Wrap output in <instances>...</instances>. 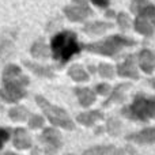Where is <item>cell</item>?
<instances>
[{"label":"cell","instance_id":"cell-1","mask_svg":"<svg viewBox=\"0 0 155 155\" xmlns=\"http://www.w3.org/2000/svg\"><path fill=\"white\" fill-rule=\"evenodd\" d=\"M80 51H82V46L78 42L76 34L71 30H63L57 33L51 41L52 56L60 64V67L70 61Z\"/></svg>","mask_w":155,"mask_h":155},{"label":"cell","instance_id":"cell-2","mask_svg":"<svg viewBox=\"0 0 155 155\" xmlns=\"http://www.w3.org/2000/svg\"><path fill=\"white\" fill-rule=\"evenodd\" d=\"M135 41L131 40L128 37L124 35H110V37L105 38L102 41H97V42H91L87 45L83 46V49H86L90 53H95V54H104V56H116L117 53H120L124 48L128 46H134Z\"/></svg>","mask_w":155,"mask_h":155},{"label":"cell","instance_id":"cell-3","mask_svg":"<svg viewBox=\"0 0 155 155\" xmlns=\"http://www.w3.org/2000/svg\"><path fill=\"white\" fill-rule=\"evenodd\" d=\"M123 113L136 120H148L155 117V98L146 95L135 97L132 105L124 109Z\"/></svg>","mask_w":155,"mask_h":155},{"label":"cell","instance_id":"cell-4","mask_svg":"<svg viewBox=\"0 0 155 155\" xmlns=\"http://www.w3.org/2000/svg\"><path fill=\"white\" fill-rule=\"evenodd\" d=\"M35 101H37V104L41 106V109L44 110V113L48 116V118L51 120L52 124L60 125L65 129L74 128L72 121L70 120V117H68V114L65 113V110L60 109V107H57V106H53V105L49 104V102L46 101L45 98H42L41 95L35 97Z\"/></svg>","mask_w":155,"mask_h":155},{"label":"cell","instance_id":"cell-5","mask_svg":"<svg viewBox=\"0 0 155 155\" xmlns=\"http://www.w3.org/2000/svg\"><path fill=\"white\" fill-rule=\"evenodd\" d=\"M64 15L72 22H82L93 15L87 0H72V4L64 7Z\"/></svg>","mask_w":155,"mask_h":155},{"label":"cell","instance_id":"cell-6","mask_svg":"<svg viewBox=\"0 0 155 155\" xmlns=\"http://www.w3.org/2000/svg\"><path fill=\"white\" fill-rule=\"evenodd\" d=\"M4 86L0 90V97L5 99L7 102H16L18 99L23 98L26 95L25 91V86L18 84V83H10V82H3Z\"/></svg>","mask_w":155,"mask_h":155},{"label":"cell","instance_id":"cell-7","mask_svg":"<svg viewBox=\"0 0 155 155\" xmlns=\"http://www.w3.org/2000/svg\"><path fill=\"white\" fill-rule=\"evenodd\" d=\"M3 82H10V83H18V84L26 86L29 84V79L26 76L22 75V71L16 65H7V68L3 72Z\"/></svg>","mask_w":155,"mask_h":155},{"label":"cell","instance_id":"cell-8","mask_svg":"<svg viewBox=\"0 0 155 155\" xmlns=\"http://www.w3.org/2000/svg\"><path fill=\"white\" fill-rule=\"evenodd\" d=\"M117 74L120 76L132 78V79H139V74H137V70H136L135 57L132 56V54H129L128 57H125V60L117 65Z\"/></svg>","mask_w":155,"mask_h":155},{"label":"cell","instance_id":"cell-9","mask_svg":"<svg viewBox=\"0 0 155 155\" xmlns=\"http://www.w3.org/2000/svg\"><path fill=\"white\" fill-rule=\"evenodd\" d=\"M137 61L146 74H153L155 71V53L150 49H142L137 54Z\"/></svg>","mask_w":155,"mask_h":155},{"label":"cell","instance_id":"cell-10","mask_svg":"<svg viewBox=\"0 0 155 155\" xmlns=\"http://www.w3.org/2000/svg\"><path fill=\"white\" fill-rule=\"evenodd\" d=\"M113 23L110 22H102V21H94V22H88L83 26V31L86 34H90V35H97V34H102L105 33L106 30L112 29Z\"/></svg>","mask_w":155,"mask_h":155},{"label":"cell","instance_id":"cell-11","mask_svg":"<svg viewBox=\"0 0 155 155\" xmlns=\"http://www.w3.org/2000/svg\"><path fill=\"white\" fill-rule=\"evenodd\" d=\"M14 51V41L7 34H0V63L11 56Z\"/></svg>","mask_w":155,"mask_h":155},{"label":"cell","instance_id":"cell-12","mask_svg":"<svg viewBox=\"0 0 155 155\" xmlns=\"http://www.w3.org/2000/svg\"><path fill=\"white\" fill-rule=\"evenodd\" d=\"M136 16L137 18L144 19L146 22H148V23L155 29V5L151 4L150 2H148L146 5H143V7L137 11Z\"/></svg>","mask_w":155,"mask_h":155},{"label":"cell","instance_id":"cell-13","mask_svg":"<svg viewBox=\"0 0 155 155\" xmlns=\"http://www.w3.org/2000/svg\"><path fill=\"white\" fill-rule=\"evenodd\" d=\"M30 52H31V54L35 59H46V57L49 56V48L44 38H38V40L33 44Z\"/></svg>","mask_w":155,"mask_h":155},{"label":"cell","instance_id":"cell-14","mask_svg":"<svg viewBox=\"0 0 155 155\" xmlns=\"http://www.w3.org/2000/svg\"><path fill=\"white\" fill-rule=\"evenodd\" d=\"M129 140H134L136 143H154L155 142V128H147L144 131L139 132V134H135L132 136L128 137Z\"/></svg>","mask_w":155,"mask_h":155},{"label":"cell","instance_id":"cell-15","mask_svg":"<svg viewBox=\"0 0 155 155\" xmlns=\"http://www.w3.org/2000/svg\"><path fill=\"white\" fill-rule=\"evenodd\" d=\"M23 64L26 65L30 71H33L35 75L44 76V78H53V70H52V68L44 67V65L35 64V63H31V61H23Z\"/></svg>","mask_w":155,"mask_h":155},{"label":"cell","instance_id":"cell-16","mask_svg":"<svg viewBox=\"0 0 155 155\" xmlns=\"http://www.w3.org/2000/svg\"><path fill=\"white\" fill-rule=\"evenodd\" d=\"M75 93L79 98L80 105H83V106H90L95 101V95L90 88H75Z\"/></svg>","mask_w":155,"mask_h":155},{"label":"cell","instance_id":"cell-17","mask_svg":"<svg viewBox=\"0 0 155 155\" xmlns=\"http://www.w3.org/2000/svg\"><path fill=\"white\" fill-rule=\"evenodd\" d=\"M134 26H135V30H136L137 33H140L142 35H144V37H151L155 31V29L148 22H146L144 19H142V18H137V16H136V19H135Z\"/></svg>","mask_w":155,"mask_h":155},{"label":"cell","instance_id":"cell-18","mask_svg":"<svg viewBox=\"0 0 155 155\" xmlns=\"http://www.w3.org/2000/svg\"><path fill=\"white\" fill-rule=\"evenodd\" d=\"M68 75L72 78L75 82H86V80H88V74L79 64L71 65V68L68 70Z\"/></svg>","mask_w":155,"mask_h":155},{"label":"cell","instance_id":"cell-19","mask_svg":"<svg viewBox=\"0 0 155 155\" xmlns=\"http://www.w3.org/2000/svg\"><path fill=\"white\" fill-rule=\"evenodd\" d=\"M15 146L19 148H26L30 146V139L23 129H18L15 132Z\"/></svg>","mask_w":155,"mask_h":155},{"label":"cell","instance_id":"cell-20","mask_svg":"<svg viewBox=\"0 0 155 155\" xmlns=\"http://www.w3.org/2000/svg\"><path fill=\"white\" fill-rule=\"evenodd\" d=\"M97 118H101V113L99 112H88V113H83V114L78 116V120H79L80 123L86 124V125L93 124Z\"/></svg>","mask_w":155,"mask_h":155},{"label":"cell","instance_id":"cell-21","mask_svg":"<svg viewBox=\"0 0 155 155\" xmlns=\"http://www.w3.org/2000/svg\"><path fill=\"white\" fill-rule=\"evenodd\" d=\"M129 86H131V84H128V83H125V84H124V83H123V84H118L117 87H116L114 90H113L112 97H110V98L107 99V102H106L105 105L112 104L113 101H114V102H116V101H120V99H121V95H123V93H124V90H127V88H128Z\"/></svg>","mask_w":155,"mask_h":155},{"label":"cell","instance_id":"cell-22","mask_svg":"<svg viewBox=\"0 0 155 155\" xmlns=\"http://www.w3.org/2000/svg\"><path fill=\"white\" fill-rule=\"evenodd\" d=\"M97 71L102 78H107V79H112L113 75H114V68L110 64H107V63H101L98 65V68H97Z\"/></svg>","mask_w":155,"mask_h":155},{"label":"cell","instance_id":"cell-23","mask_svg":"<svg viewBox=\"0 0 155 155\" xmlns=\"http://www.w3.org/2000/svg\"><path fill=\"white\" fill-rule=\"evenodd\" d=\"M116 18H117V23H118V26H120L121 30H128L129 27H131V19H129V16L127 15L125 12L117 14Z\"/></svg>","mask_w":155,"mask_h":155},{"label":"cell","instance_id":"cell-24","mask_svg":"<svg viewBox=\"0 0 155 155\" xmlns=\"http://www.w3.org/2000/svg\"><path fill=\"white\" fill-rule=\"evenodd\" d=\"M27 116V110L22 106L14 107L12 110H10V117L14 118V120H25Z\"/></svg>","mask_w":155,"mask_h":155},{"label":"cell","instance_id":"cell-25","mask_svg":"<svg viewBox=\"0 0 155 155\" xmlns=\"http://www.w3.org/2000/svg\"><path fill=\"white\" fill-rule=\"evenodd\" d=\"M113 148L112 147H94L91 150H87L84 153V155H106L109 153H112Z\"/></svg>","mask_w":155,"mask_h":155},{"label":"cell","instance_id":"cell-26","mask_svg":"<svg viewBox=\"0 0 155 155\" xmlns=\"http://www.w3.org/2000/svg\"><path fill=\"white\" fill-rule=\"evenodd\" d=\"M148 3V0H132V3H131V12H134V14H136L137 11L140 10V8L143 7V5H146Z\"/></svg>","mask_w":155,"mask_h":155},{"label":"cell","instance_id":"cell-27","mask_svg":"<svg viewBox=\"0 0 155 155\" xmlns=\"http://www.w3.org/2000/svg\"><path fill=\"white\" fill-rule=\"evenodd\" d=\"M42 118L38 117V116H33L31 120H30V127H33V128H37V127H41L42 125Z\"/></svg>","mask_w":155,"mask_h":155},{"label":"cell","instance_id":"cell-28","mask_svg":"<svg viewBox=\"0 0 155 155\" xmlns=\"http://www.w3.org/2000/svg\"><path fill=\"white\" fill-rule=\"evenodd\" d=\"M91 3H93L94 5H97V7L99 8H106L107 5H109L110 0H90Z\"/></svg>","mask_w":155,"mask_h":155},{"label":"cell","instance_id":"cell-29","mask_svg":"<svg viewBox=\"0 0 155 155\" xmlns=\"http://www.w3.org/2000/svg\"><path fill=\"white\" fill-rule=\"evenodd\" d=\"M109 90H110V87H109V84H106V83H104V84H98L97 86V93H99V94H107L109 93Z\"/></svg>","mask_w":155,"mask_h":155},{"label":"cell","instance_id":"cell-30","mask_svg":"<svg viewBox=\"0 0 155 155\" xmlns=\"http://www.w3.org/2000/svg\"><path fill=\"white\" fill-rule=\"evenodd\" d=\"M7 140H8V132L5 131V129L0 128V148L3 147V144H4Z\"/></svg>","mask_w":155,"mask_h":155},{"label":"cell","instance_id":"cell-31","mask_svg":"<svg viewBox=\"0 0 155 155\" xmlns=\"http://www.w3.org/2000/svg\"><path fill=\"white\" fill-rule=\"evenodd\" d=\"M106 15H107V16H114V12H113V11H107Z\"/></svg>","mask_w":155,"mask_h":155},{"label":"cell","instance_id":"cell-32","mask_svg":"<svg viewBox=\"0 0 155 155\" xmlns=\"http://www.w3.org/2000/svg\"><path fill=\"white\" fill-rule=\"evenodd\" d=\"M150 83L153 84V87L155 88V79H151V80H150Z\"/></svg>","mask_w":155,"mask_h":155},{"label":"cell","instance_id":"cell-33","mask_svg":"<svg viewBox=\"0 0 155 155\" xmlns=\"http://www.w3.org/2000/svg\"><path fill=\"white\" fill-rule=\"evenodd\" d=\"M7 155H14V154H7Z\"/></svg>","mask_w":155,"mask_h":155}]
</instances>
